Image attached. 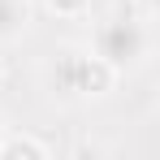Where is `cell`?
I'll return each instance as SVG.
<instances>
[{"instance_id":"obj_1","label":"cell","mask_w":160,"mask_h":160,"mask_svg":"<svg viewBox=\"0 0 160 160\" xmlns=\"http://www.w3.org/2000/svg\"><path fill=\"white\" fill-rule=\"evenodd\" d=\"M147 26L134 22V18H117V22H104L95 30V56L108 61L112 69H126V65H138L147 56Z\"/></svg>"},{"instance_id":"obj_5","label":"cell","mask_w":160,"mask_h":160,"mask_svg":"<svg viewBox=\"0 0 160 160\" xmlns=\"http://www.w3.org/2000/svg\"><path fill=\"white\" fill-rule=\"evenodd\" d=\"M56 13H65V18H74V13H82L87 9V0H48Z\"/></svg>"},{"instance_id":"obj_6","label":"cell","mask_w":160,"mask_h":160,"mask_svg":"<svg viewBox=\"0 0 160 160\" xmlns=\"http://www.w3.org/2000/svg\"><path fill=\"white\" fill-rule=\"evenodd\" d=\"M0 82H4V65H0Z\"/></svg>"},{"instance_id":"obj_3","label":"cell","mask_w":160,"mask_h":160,"mask_svg":"<svg viewBox=\"0 0 160 160\" xmlns=\"http://www.w3.org/2000/svg\"><path fill=\"white\" fill-rule=\"evenodd\" d=\"M30 22L26 0H0V43H13Z\"/></svg>"},{"instance_id":"obj_4","label":"cell","mask_w":160,"mask_h":160,"mask_svg":"<svg viewBox=\"0 0 160 160\" xmlns=\"http://www.w3.org/2000/svg\"><path fill=\"white\" fill-rule=\"evenodd\" d=\"M9 156H35V160H43L48 147L35 143V138H0V160H9Z\"/></svg>"},{"instance_id":"obj_2","label":"cell","mask_w":160,"mask_h":160,"mask_svg":"<svg viewBox=\"0 0 160 160\" xmlns=\"http://www.w3.org/2000/svg\"><path fill=\"white\" fill-rule=\"evenodd\" d=\"M112 65L100 56H82V52H61L56 61V87L65 95H104L112 82Z\"/></svg>"}]
</instances>
